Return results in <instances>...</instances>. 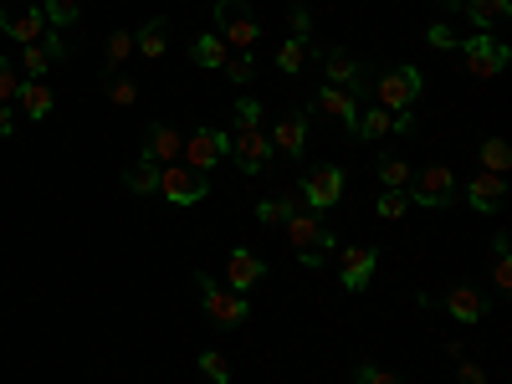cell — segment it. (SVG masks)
<instances>
[{
  "mask_svg": "<svg viewBox=\"0 0 512 384\" xmlns=\"http://www.w3.org/2000/svg\"><path fill=\"white\" fill-rule=\"evenodd\" d=\"M292 36H297V41L313 36V11H308V6H292Z\"/></svg>",
  "mask_w": 512,
  "mask_h": 384,
  "instance_id": "7bdbcfd3",
  "label": "cell"
},
{
  "mask_svg": "<svg viewBox=\"0 0 512 384\" xmlns=\"http://www.w3.org/2000/svg\"><path fill=\"white\" fill-rule=\"evenodd\" d=\"M11 128H16V113H11L6 103H0V139H11Z\"/></svg>",
  "mask_w": 512,
  "mask_h": 384,
  "instance_id": "f6af8a7d",
  "label": "cell"
},
{
  "mask_svg": "<svg viewBox=\"0 0 512 384\" xmlns=\"http://www.w3.org/2000/svg\"><path fill=\"white\" fill-rule=\"evenodd\" d=\"M492 256H497V262H492V287L512 292V241H507V231L492 236Z\"/></svg>",
  "mask_w": 512,
  "mask_h": 384,
  "instance_id": "484cf974",
  "label": "cell"
},
{
  "mask_svg": "<svg viewBox=\"0 0 512 384\" xmlns=\"http://www.w3.org/2000/svg\"><path fill=\"white\" fill-rule=\"evenodd\" d=\"M159 195L169 200V205H200L205 195H210V185H205V175L200 169H190V164H164L159 169Z\"/></svg>",
  "mask_w": 512,
  "mask_h": 384,
  "instance_id": "277c9868",
  "label": "cell"
},
{
  "mask_svg": "<svg viewBox=\"0 0 512 384\" xmlns=\"http://www.w3.org/2000/svg\"><path fill=\"white\" fill-rule=\"evenodd\" d=\"M272 149H282L287 159H297V154H303L308 149V118L303 113H287V118H277V128H272Z\"/></svg>",
  "mask_w": 512,
  "mask_h": 384,
  "instance_id": "e0dca14e",
  "label": "cell"
},
{
  "mask_svg": "<svg viewBox=\"0 0 512 384\" xmlns=\"http://www.w3.org/2000/svg\"><path fill=\"white\" fill-rule=\"evenodd\" d=\"M461 6H466V0H461Z\"/></svg>",
  "mask_w": 512,
  "mask_h": 384,
  "instance_id": "bcb514c9",
  "label": "cell"
},
{
  "mask_svg": "<svg viewBox=\"0 0 512 384\" xmlns=\"http://www.w3.org/2000/svg\"><path fill=\"white\" fill-rule=\"evenodd\" d=\"M456 384H487L482 364H477V359H461V374H456Z\"/></svg>",
  "mask_w": 512,
  "mask_h": 384,
  "instance_id": "ee69618b",
  "label": "cell"
},
{
  "mask_svg": "<svg viewBox=\"0 0 512 384\" xmlns=\"http://www.w3.org/2000/svg\"><path fill=\"white\" fill-rule=\"evenodd\" d=\"M0 31L11 41H21V47H31V41H41V31H47V16H41V6H31V11L0 6Z\"/></svg>",
  "mask_w": 512,
  "mask_h": 384,
  "instance_id": "9a60e30c",
  "label": "cell"
},
{
  "mask_svg": "<svg viewBox=\"0 0 512 384\" xmlns=\"http://www.w3.org/2000/svg\"><path fill=\"white\" fill-rule=\"evenodd\" d=\"M420 93H425V77H420V67H395V72H384V77L374 82V98H379V108H390V113H405Z\"/></svg>",
  "mask_w": 512,
  "mask_h": 384,
  "instance_id": "3957f363",
  "label": "cell"
},
{
  "mask_svg": "<svg viewBox=\"0 0 512 384\" xmlns=\"http://www.w3.org/2000/svg\"><path fill=\"white\" fill-rule=\"evenodd\" d=\"M374 175H379L384 190H410V175H415V169H410L405 159H395V154H384V159L374 164Z\"/></svg>",
  "mask_w": 512,
  "mask_h": 384,
  "instance_id": "4316f807",
  "label": "cell"
},
{
  "mask_svg": "<svg viewBox=\"0 0 512 384\" xmlns=\"http://www.w3.org/2000/svg\"><path fill=\"white\" fill-rule=\"evenodd\" d=\"M16 103H21V113H31V123H41V118L52 113L57 98H52L47 82H31V77H26V82H21V93H16Z\"/></svg>",
  "mask_w": 512,
  "mask_h": 384,
  "instance_id": "44dd1931",
  "label": "cell"
},
{
  "mask_svg": "<svg viewBox=\"0 0 512 384\" xmlns=\"http://www.w3.org/2000/svg\"><path fill=\"white\" fill-rule=\"evenodd\" d=\"M425 41H431L436 52H451V47H456V31H451L446 21H436V26H425Z\"/></svg>",
  "mask_w": 512,
  "mask_h": 384,
  "instance_id": "ab89813d",
  "label": "cell"
},
{
  "mask_svg": "<svg viewBox=\"0 0 512 384\" xmlns=\"http://www.w3.org/2000/svg\"><path fill=\"white\" fill-rule=\"evenodd\" d=\"M461 57H466V72L487 82V77H497V72L507 67V57H512V52L502 47V41H497L492 31H477V36H466V41H461Z\"/></svg>",
  "mask_w": 512,
  "mask_h": 384,
  "instance_id": "52a82bcc",
  "label": "cell"
},
{
  "mask_svg": "<svg viewBox=\"0 0 512 384\" xmlns=\"http://www.w3.org/2000/svg\"><path fill=\"white\" fill-rule=\"evenodd\" d=\"M374 262H379L374 246H344L338 251V282H344V292H364L374 282Z\"/></svg>",
  "mask_w": 512,
  "mask_h": 384,
  "instance_id": "8fae6325",
  "label": "cell"
},
{
  "mask_svg": "<svg viewBox=\"0 0 512 384\" xmlns=\"http://www.w3.org/2000/svg\"><path fill=\"white\" fill-rule=\"evenodd\" d=\"M466 16H472L477 31H497L512 21V0H466Z\"/></svg>",
  "mask_w": 512,
  "mask_h": 384,
  "instance_id": "d6986e66",
  "label": "cell"
},
{
  "mask_svg": "<svg viewBox=\"0 0 512 384\" xmlns=\"http://www.w3.org/2000/svg\"><path fill=\"white\" fill-rule=\"evenodd\" d=\"M384 134H395V113L390 108H359V128H354V139H384Z\"/></svg>",
  "mask_w": 512,
  "mask_h": 384,
  "instance_id": "d4e9b609",
  "label": "cell"
},
{
  "mask_svg": "<svg viewBox=\"0 0 512 384\" xmlns=\"http://www.w3.org/2000/svg\"><path fill=\"white\" fill-rule=\"evenodd\" d=\"M200 67H226V57H231V47H226V41L216 36V31H210V36H200L195 41V52H190Z\"/></svg>",
  "mask_w": 512,
  "mask_h": 384,
  "instance_id": "f1b7e54d",
  "label": "cell"
},
{
  "mask_svg": "<svg viewBox=\"0 0 512 384\" xmlns=\"http://www.w3.org/2000/svg\"><path fill=\"white\" fill-rule=\"evenodd\" d=\"M180 149H185V134H180L175 123H149V134H144V159H154V164L164 169V164L180 159Z\"/></svg>",
  "mask_w": 512,
  "mask_h": 384,
  "instance_id": "7c38bea8",
  "label": "cell"
},
{
  "mask_svg": "<svg viewBox=\"0 0 512 384\" xmlns=\"http://www.w3.org/2000/svg\"><path fill=\"white\" fill-rule=\"evenodd\" d=\"M379 221H400L405 210H410V195H400V190H390V195H379Z\"/></svg>",
  "mask_w": 512,
  "mask_h": 384,
  "instance_id": "8d00e7d4",
  "label": "cell"
},
{
  "mask_svg": "<svg viewBox=\"0 0 512 384\" xmlns=\"http://www.w3.org/2000/svg\"><path fill=\"white\" fill-rule=\"evenodd\" d=\"M292 210H308V205H303V195H297V190H282L277 200H262V205H256V221H262V226H282Z\"/></svg>",
  "mask_w": 512,
  "mask_h": 384,
  "instance_id": "7402d4cb",
  "label": "cell"
},
{
  "mask_svg": "<svg viewBox=\"0 0 512 384\" xmlns=\"http://www.w3.org/2000/svg\"><path fill=\"white\" fill-rule=\"evenodd\" d=\"M226 277H231V292H251L256 282H262L267 277V262H262V256H256V251H246V246H236L231 256H226Z\"/></svg>",
  "mask_w": 512,
  "mask_h": 384,
  "instance_id": "5bb4252c",
  "label": "cell"
},
{
  "mask_svg": "<svg viewBox=\"0 0 512 384\" xmlns=\"http://www.w3.org/2000/svg\"><path fill=\"white\" fill-rule=\"evenodd\" d=\"M52 67V57L41 52V41H31V47H21V72H31V82H41V72Z\"/></svg>",
  "mask_w": 512,
  "mask_h": 384,
  "instance_id": "e575fe53",
  "label": "cell"
},
{
  "mask_svg": "<svg viewBox=\"0 0 512 384\" xmlns=\"http://www.w3.org/2000/svg\"><path fill=\"white\" fill-rule=\"evenodd\" d=\"M231 154H236L241 175H262V169L272 164V139L262 134V128H236V134H231Z\"/></svg>",
  "mask_w": 512,
  "mask_h": 384,
  "instance_id": "9c48e42d",
  "label": "cell"
},
{
  "mask_svg": "<svg viewBox=\"0 0 512 384\" xmlns=\"http://www.w3.org/2000/svg\"><path fill=\"white\" fill-rule=\"evenodd\" d=\"M200 369H205L210 384H231V364H226V354H216V349L200 354Z\"/></svg>",
  "mask_w": 512,
  "mask_h": 384,
  "instance_id": "836d02e7",
  "label": "cell"
},
{
  "mask_svg": "<svg viewBox=\"0 0 512 384\" xmlns=\"http://www.w3.org/2000/svg\"><path fill=\"white\" fill-rule=\"evenodd\" d=\"M323 72H328V88H349V82H359V62L344 52V47H333L328 57H323Z\"/></svg>",
  "mask_w": 512,
  "mask_h": 384,
  "instance_id": "603a6c76",
  "label": "cell"
},
{
  "mask_svg": "<svg viewBox=\"0 0 512 384\" xmlns=\"http://www.w3.org/2000/svg\"><path fill=\"white\" fill-rule=\"evenodd\" d=\"M297 195H303L308 210H333L338 200H344V169H333V164H318L313 175L297 185Z\"/></svg>",
  "mask_w": 512,
  "mask_h": 384,
  "instance_id": "ba28073f",
  "label": "cell"
},
{
  "mask_svg": "<svg viewBox=\"0 0 512 384\" xmlns=\"http://www.w3.org/2000/svg\"><path fill=\"white\" fill-rule=\"evenodd\" d=\"M134 52L149 57V62H159V57L169 52V21H164V16H154L144 31H134Z\"/></svg>",
  "mask_w": 512,
  "mask_h": 384,
  "instance_id": "ffe728a7",
  "label": "cell"
},
{
  "mask_svg": "<svg viewBox=\"0 0 512 384\" xmlns=\"http://www.w3.org/2000/svg\"><path fill=\"white\" fill-rule=\"evenodd\" d=\"M354 379H359V384H405L400 374H390V369H379V364H359V369H354Z\"/></svg>",
  "mask_w": 512,
  "mask_h": 384,
  "instance_id": "74e56055",
  "label": "cell"
},
{
  "mask_svg": "<svg viewBox=\"0 0 512 384\" xmlns=\"http://www.w3.org/2000/svg\"><path fill=\"white\" fill-rule=\"evenodd\" d=\"M303 62H308V41H297V36H292L287 47L277 52V67H282V72H303Z\"/></svg>",
  "mask_w": 512,
  "mask_h": 384,
  "instance_id": "d590c367",
  "label": "cell"
},
{
  "mask_svg": "<svg viewBox=\"0 0 512 384\" xmlns=\"http://www.w3.org/2000/svg\"><path fill=\"white\" fill-rule=\"evenodd\" d=\"M103 93H108L118 108H134V103H139V82L128 77V72H113V77L103 82Z\"/></svg>",
  "mask_w": 512,
  "mask_h": 384,
  "instance_id": "4dcf8cb0",
  "label": "cell"
},
{
  "mask_svg": "<svg viewBox=\"0 0 512 384\" xmlns=\"http://www.w3.org/2000/svg\"><path fill=\"white\" fill-rule=\"evenodd\" d=\"M195 287H200L205 318L216 323V328H241V323H246V297H241V292L221 287L216 277H205V272H195Z\"/></svg>",
  "mask_w": 512,
  "mask_h": 384,
  "instance_id": "6da1fadb",
  "label": "cell"
},
{
  "mask_svg": "<svg viewBox=\"0 0 512 384\" xmlns=\"http://www.w3.org/2000/svg\"><path fill=\"white\" fill-rule=\"evenodd\" d=\"M123 185H128V190H134V195H159V164L139 154L134 164H128V169H123Z\"/></svg>",
  "mask_w": 512,
  "mask_h": 384,
  "instance_id": "cb8c5ba5",
  "label": "cell"
},
{
  "mask_svg": "<svg viewBox=\"0 0 512 384\" xmlns=\"http://www.w3.org/2000/svg\"><path fill=\"white\" fill-rule=\"evenodd\" d=\"M410 200L425 210H446L456 200V175L446 164H425L420 175H410Z\"/></svg>",
  "mask_w": 512,
  "mask_h": 384,
  "instance_id": "8992f818",
  "label": "cell"
},
{
  "mask_svg": "<svg viewBox=\"0 0 512 384\" xmlns=\"http://www.w3.org/2000/svg\"><path fill=\"white\" fill-rule=\"evenodd\" d=\"M318 113H333L338 123L349 128V134L359 128V98H354L349 88H323V93H318Z\"/></svg>",
  "mask_w": 512,
  "mask_h": 384,
  "instance_id": "ac0fdd59",
  "label": "cell"
},
{
  "mask_svg": "<svg viewBox=\"0 0 512 384\" xmlns=\"http://www.w3.org/2000/svg\"><path fill=\"white\" fill-rule=\"evenodd\" d=\"M128 57H134V31H113V36H108V67L123 72Z\"/></svg>",
  "mask_w": 512,
  "mask_h": 384,
  "instance_id": "1f68e13d",
  "label": "cell"
},
{
  "mask_svg": "<svg viewBox=\"0 0 512 384\" xmlns=\"http://www.w3.org/2000/svg\"><path fill=\"white\" fill-rule=\"evenodd\" d=\"M226 72H231V82H251V77H256V67H251V52H236V57H226Z\"/></svg>",
  "mask_w": 512,
  "mask_h": 384,
  "instance_id": "60d3db41",
  "label": "cell"
},
{
  "mask_svg": "<svg viewBox=\"0 0 512 384\" xmlns=\"http://www.w3.org/2000/svg\"><path fill=\"white\" fill-rule=\"evenodd\" d=\"M231 154V134H221V128H195V134H185V149H180V164L200 169V175H210L221 159Z\"/></svg>",
  "mask_w": 512,
  "mask_h": 384,
  "instance_id": "5b68a950",
  "label": "cell"
},
{
  "mask_svg": "<svg viewBox=\"0 0 512 384\" xmlns=\"http://www.w3.org/2000/svg\"><path fill=\"white\" fill-rule=\"evenodd\" d=\"M16 93H21V67L11 62V57H0V103H16Z\"/></svg>",
  "mask_w": 512,
  "mask_h": 384,
  "instance_id": "d6a6232c",
  "label": "cell"
},
{
  "mask_svg": "<svg viewBox=\"0 0 512 384\" xmlns=\"http://www.w3.org/2000/svg\"><path fill=\"white\" fill-rule=\"evenodd\" d=\"M446 313H451L456 323H482V318H487V297H482L472 282H451V292H446Z\"/></svg>",
  "mask_w": 512,
  "mask_h": 384,
  "instance_id": "2e32d148",
  "label": "cell"
},
{
  "mask_svg": "<svg viewBox=\"0 0 512 384\" xmlns=\"http://www.w3.org/2000/svg\"><path fill=\"white\" fill-rule=\"evenodd\" d=\"M466 205H472L477 216H497V210L507 205V180H502V175H487V169H482V175L466 185Z\"/></svg>",
  "mask_w": 512,
  "mask_h": 384,
  "instance_id": "4fadbf2b",
  "label": "cell"
},
{
  "mask_svg": "<svg viewBox=\"0 0 512 384\" xmlns=\"http://www.w3.org/2000/svg\"><path fill=\"white\" fill-rule=\"evenodd\" d=\"M216 26H221L216 36L226 41V47H236V52H251L256 41H262V26H256L246 0H216Z\"/></svg>",
  "mask_w": 512,
  "mask_h": 384,
  "instance_id": "7a4b0ae2",
  "label": "cell"
},
{
  "mask_svg": "<svg viewBox=\"0 0 512 384\" xmlns=\"http://www.w3.org/2000/svg\"><path fill=\"white\" fill-rule=\"evenodd\" d=\"M287 226V241L297 246V251H333L338 241H333V231H323V221H318V210H292V216L282 221Z\"/></svg>",
  "mask_w": 512,
  "mask_h": 384,
  "instance_id": "30bf717a",
  "label": "cell"
},
{
  "mask_svg": "<svg viewBox=\"0 0 512 384\" xmlns=\"http://www.w3.org/2000/svg\"><path fill=\"white\" fill-rule=\"evenodd\" d=\"M507 164H512V149H507V139H482V169L487 175H507Z\"/></svg>",
  "mask_w": 512,
  "mask_h": 384,
  "instance_id": "f546056e",
  "label": "cell"
},
{
  "mask_svg": "<svg viewBox=\"0 0 512 384\" xmlns=\"http://www.w3.org/2000/svg\"><path fill=\"white\" fill-rule=\"evenodd\" d=\"M236 128H262V103L241 98V103H236Z\"/></svg>",
  "mask_w": 512,
  "mask_h": 384,
  "instance_id": "f35d334b",
  "label": "cell"
},
{
  "mask_svg": "<svg viewBox=\"0 0 512 384\" xmlns=\"http://www.w3.org/2000/svg\"><path fill=\"white\" fill-rule=\"evenodd\" d=\"M77 0H41V16H47V26L52 31H72L77 26Z\"/></svg>",
  "mask_w": 512,
  "mask_h": 384,
  "instance_id": "83f0119b",
  "label": "cell"
},
{
  "mask_svg": "<svg viewBox=\"0 0 512 384\" xmlns=\"http://www.w3.org/2000/svg\"><path fill=\"white\" fill-rule=\"evenodd\" d=\"M41 52H47V57H52V62H62V57H67V36H62V31H52V26H47V31H41Z\"/></svg>",
  "mask_w": 512,
  "mask_h": 384,
  "instance_id": "b9f144b4",
  "label": "cell"
}]
</instances>
